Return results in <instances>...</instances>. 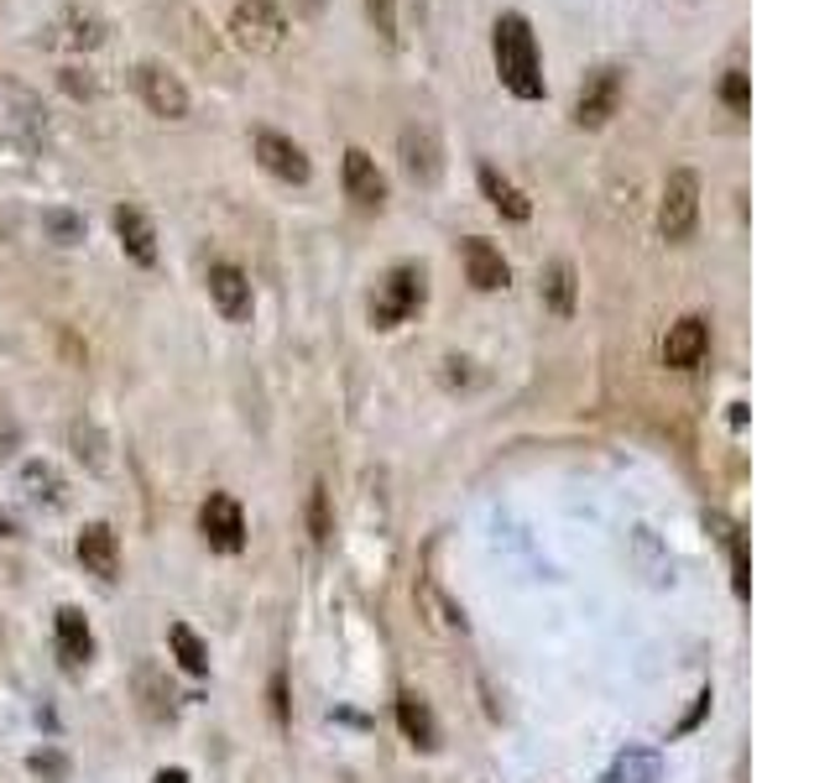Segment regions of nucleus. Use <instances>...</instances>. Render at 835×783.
<instances>
[{"label": "nucleus", "instance_id": "nucleus-1", "mask_svg": "<svg viewBox=\"0 0 835 783\" xmlns=\"http://www.w3.org/2000/svg\"><path fill=\"white\" fill-rule=\"evenodd\" d=\"M491 52H497V73L501 84L512 90L517 99H544V63H538V37L527 16L506 11L491 26Z\"/></svg>", "mask_w": 835, "mask_h": 783}, {"label": "nucleus", "instance_id": "nucleus-2", "mask_svg": "<svg viewBox=\"0 0 835 783\" xmlns=\"http://www.w3.org/2000/svg\"><path fill=\"white\" fill-rule=\"evenodd\" d=\"M424 283H429L424 266H413V261L392 266L386 283L377 287V298H371V324H377V330H397L403 319H413V313L424 309V293H429Z\"/></svg>", "mask_w": 835, "mask_h": 783}, {"label": "nucleus", "instance_id": "nucleus-3", "mask_svg": "<svg viewBox=\"0 0 835 783\" xmlns=\"http://www.w3.org/2000/svg\"><path fill=\"white\" fill-rule=\"evenodd\" d=\"M230 37L246 52H277L287 37V16L277 0H240L230 16Z\"/></svg>", "mask_w": 835, "mask_h": 783}, {"label": "nucleus", "instance_id": "nucleus-4", "mask_svg": "<svg viewBox=\"0 0 835 783\" xmlns=\"http://www.w3.org/2000/svg\"><path fill=\"white\" fill-rule=\"evenodd\" d=\"M694 220H700V178H694L690 167H679V173H668V183H664L658 230H664V240H690Z\"/></svg>", "mask_w": 835, "mask_h": 783}, {"label": "nucleus", "instance_id": "nucleus-5", "mask_svg": "<svg viewBox=\"0 0 835 783\" xmlns=\"http://www.w3.org/2000/svg\"><path fill=\"white\" fill-rule=\"evenodd\" d=\"M621 84H627V79H621L617 63H600L596 73H585V84H580V95H574V126H585V131L606 126L621 105Z\"/></svg>", "mask_w": 835, "mask_h": 783}, {"label": "nucleus", "instance_id": "nucleus-6", "mask_svg": "<svg viewBox=\"0 0 835 783\" xmlns=\"http://www.w3.org/2000/svg\"><path fill=\"white\" fill-rule=\"evenodd\" d=\"M131 84H136V95L146 99V110H152V116H163V120H183V116H189V90H183V79H178V73H167L163 63H136Z\"/></svg>", "mask_w": 835, "mask_h": 783}, {"label": "nucleus", "instance_id": "nucleus-7", "mask_svg": "<svg viewBox=\"0 0 835 783\" xmlns=\"http://www.w3.org/2000/svg\"><path fill=\"white\" fill-rule=\"evenodd\" d=\"M199 533L219 554H240L246 548V512H240V501L230 491H215V497L199 507Z\"/></svg>", "mask_w": 835, "mask_h": 783}, {"label": "nucleus", "instance_id": "nucleus-8", "mask_svg": "<svg viewBox=\"0 0 835 783\" xmlns=\"http://www.w3.org/2000/svg\"><path fill=\"white\" fill-rule=\"evenodd\" d=\"M251 152H257V163L272 173V178H283V183H309V152L298 142H287L283 131H257L251 137Z\"/></svg>", "mask_w": 835, "mask_h": 783}, {"label": "nucleus", "instance_id": "nucleus-9", "mask_svg": "<svg viewBox=\"0 0 835 783\" xmlns=\"http://www.w3.org/2000/svg\"><path fill=\"white\" fill-rule=\"evenodd\" d=\"M397 152H403V167H407L413 183H439L444 157H439V137H433V126H407L403 137H397Z\"/></svg>", "mask_w": 835, "mask_h": 783}, {"label": "nucleus", "instance_id": "nucleus-10", "mask_svg": "<svg viewBox=\"0 0 835 783\" xmlns=\"http://www.w3.org/2000/svg\"><path fill=\"white\" fill-rule=\"evenodd\" d=\"M210 298H215V309L230 319V324H246L251 319V283H246V272L240 266H230V261H219V266H210Z\"/></svg>", "mask_w": 835, "mask_h": 783}, {"label": "nucleus", "instance_id": "nucleus-11", "mask_svg": "<svg viewBox=\"0 0 835 783\" xmlns=\"http://www.w3.org/2000/svg\"><path fill=\"white\" fill-rule=\"evenodd\" d=\"M705 345H711V330H705L700 313H690V319H679V324L664 334V366H673V371H694V366L705 360Z\"/></svg>", "mask_w": 835, "mask_h": 783}, {"label": "nucleus", "instance_id": "nucleus-12", "mask_svg": "<svg viewBox=\"0 0 835 783\" xmlns=\"http://www.w3.org/2000/svg\"><path fill=\"white\" fill-rule=\"evenodd\" d=\"M345 193L356 199L360 210H382V204H386L382 167L371 163V152H360V146H350V152H345Z\"/></svg>", "mask_w": 835, "mask_h": 783}, {"label": "nucleus", "instance_id": "nucleus-13", "mask_svg": "<svg viewBox=\"0 0 835 783\" xmlns=\"http://www.w3.org/2000/svg\"><path fill=\"white\" fill-rule=\"evenodd\" d=\"M79 565L95 574V580H105V585L120 574V544L105 522H90V527L79 533Z\"/></svg>", "mask_w": 835, "mask_h": 783}, {"label": "nucleus", "instance_id": "nucleus-14", "mask_svg": "<svg viewBox=\"0 0 835 783\" xmlns=\"http://www.w3.org/2000/svg\"><path fill=\"white\" fill-rule=\"evenodd\" d=\"M58 659H63L69 674H79V668L95 659V638H90V621H84L79 606H63L58 612Z\"/></svg>", "mask_w": 835, "mask_h": 783}, {"label": "nucleus", "instance_id": "nucleus-15", "mask_svg": "<svg viewBox=\"0 0 835 783\" xmlns=\"http://www.w3.org/2000/svg\"><path fill=\"white\" fill-rule=\"evenodd\" d=\"M460 257H465V277H470V287H480V293L506 287V261H501V251L491 246V240L470 236L465 246H460Z\"/></svg>", "mask_w": 835, "mask_h": 783}, {"label": "nucleus", "instance_id": "nucleus-16", "mask_svg": "<svg viewBox=\"0 0 835 783\" xmlns=\"http://www.w3.org/2000/svg\"><path fill=\"white\" fill-rule=\"evenodd\" d=\"M116 236H120V251L136 261V266H152L157 261V236H152V225H146V214L142 210H131V204H120L116 214Z\"/></svg>", "mask_w": 835, "mask_h": 783}, {"label": "nucleus", "instance_id": "nucleus-17", "mask_svg": "<svg viewBox=\"0 0 835 783\" xmlns=\"http://www.w3.org/2000/svg\"><path fill=\"white\" fill-rule=\"evenodd\" d=\"M397 726H403V736L413 742V747H424V752H433L439 747V726H433V711L407 689V695H397Z\"/></svg>", "mask_w": 835, "mask_h": 783}, {"label": "nucleus", "instance_id": "nucleus-18", "mask_svg": "<svg viewBox=\"0 0 835 783\" xmlns=\"http://www.w3.org/2000/svg\"><path fill=\"white\" fill-rule=\"evenodd\" d=\"M480 189H486V199H491L506 220H527V214H533V204L523 199V189H517V183H506L497 167H480Z\"/></svg>", "mask_w": 835, "mask_h": 783}, {"label": "nucleus", "instance_id": "nucleus-19", "mask_svg": "<svg viewBox=\"0 0 835 783\" xmlns=\"http://www.w3.org/2000/svg\"><path fill=\"white\" fill-rule=\"evenodd\" d=\"M606 783H658V752H647V747H627V752L611 762Z\"/></svg>", "mask_w": 835, "mask_h": 783}, {"label": "nucleus", "instance_id": "nucleus-20", "mask_svg": "<svg viewBox=\"0 0 835 783\" xmlns=\"http://www.w3.org/2000/svg\"><path fill=\"white\" fill-rule=\"evenodd\" d=\"M544 304H549V313H559V319H570L574 313V266L570 261H553L549 272H544Z\"/></svg>", "mask_w": 835, "mask_h": 783}, {"label": "nucleus", "instance_id": "nucleus-21", "mask_svg": "<svg viewBox=\"0 0 835 783\" xmlns=\"http://www.w3.org/2000/svg\"><path fill=\"white\" fill-rule=\"evenodd\" d=\"M167 642H172L178 664L189 668L193 679H199V674H210V648H204V642L193 638V627H183V621H172V627H167Z\"/></svg>", "mask_w": 835, "mask_h": 783}, {"label": "nucleus", "instance_id": "nucleus-22", "mask_svg": "<svg viewBox=\"0 0 835 783\" xmlns=\"http://www.w3.org/2000/svg\"><path fill=\"white\" fill-rule=\"evenodd\" d=\"M136 689H142V705H146V715H152V721H172V711H178V705H172V689L157 685V674H152V668H142V674H136Z\"/></svg>", "mask_w": 835, "mask_h": 783}, {"label": "nucleus", "instance_id": "nucleus-23", "mask_svg": "<svg viewBox=\"0 0 835 783\" xmlns=\"http://www.w3.org/2000/svg\"><path fill=\"white\" fill-rule=\"evenodd\" d=\"M309 533H313V544H330V491L324 486H313L309 491Z\"/></svg>", "mask_w": 835, "mask_h": 783}, {"label": "nucleus", "instance_id": "nucleus-24", "mask_svg": "<svg viewBox=\"0 0 835 783\" xmlns=\"http://www.w3.org/2000/svg\"><path fill=\"white\" fill-rule=\"evenodd\" d=\"M366 16L382 43H397V0H366Z\"/></svg>", "mask_w": 835, "mask_h": 783}, {"label": "nucleus", "instance_id": "nucleus-25", "mask_svg": "<svg viewBox=\"0 0 835 783\" xmlns=\"http://www.w3.org/2000/svg\"><path fill=\"white\" fill-rule=\"evenodd\" d=\"M720 99L731 105V110H752V84H747V73L731 69L726 79H720Z\"/></svg>", "mask_w": 835, "mask_h": 783}, {"label": "nucleus", "instance_id": "nucleus-26", "mask_svg": "<svg viewBox=\"0 0 835 783\" xmlns=\"http://www.w3.org/2000/svg\"><path fill=\"white\" fill-rule=\"evenodd\" d=\"M73 454L79 460H90V471H99L105 465V450H99V434L90 424H73Z\"/></svg>", "mask_w": 835, "mask_h": 783}, {"label": "nucleus", "instance_id": "nucleus-27", "mask_svg": "<svg viewBox=\"0 0 835 783\" xmlns=\"http://www.w3.org/2000/svg\"><path fill=\"white\" fill-rule=\"evenodd\" d=\"M26 486H48V491H37V497H48L52 507L63 501V481H58L48 465H26Z\"/></svg>", "mask_w": 835, "mask_h": 783}, {"label": "nucleus", "instance_id": "nucleus-28", "mask_svg": "<svg viewBox=\"0 0 835 783\" xmlns=\"http://www.w3.org/2000/svg\"><path fill=\"white\" fill-rule=\"evenodd\" d=\"M48 230H58V240H63V246H73V240L84 236V225H79L73 214H63V210H52V214H48Z\"/></svg>", "mask_w": 835, "mask_h": 783}, {"label": "nucleus", "instance_id": "nucleus-29", "mask_svg": "<svg viewBox=\"0 0 835 783\" xmlns=\"http://www.w3.org/2000/svg\"><path fill=\"white\" fill-rule=\"evenodd\" d=\"M731 565H737V595H747L752 591V580H747V548L741 544H731Z\"/></svg>", "mask_w": 835, "mask_h": 783}, {"label": "nucleus", "instance_id": "nucleus-30", "mask_svg": "<svg viewBox=\"0 0 835 783\" xmlns=\"http://www.w3.org/2000/svg\"><path fill=\"white\" fill-rule=\"evenodd\" d=\"M272 711H277V721H287V685L283 679H272Z\"/></svg>", "mask_w": 835, "mask_h": 783}, {"label": "nucleus", "instance_id": "nucleus-31", "mask_svg": "<svg viewBox=\"0 0 835 783\" xmlns=\"http://www.w3.org/2000/svg\"><path fill=\"white\" fill-rule=\"evenodd\" d=\"M32 768H37V773H52V779H58V773H63V758H43V752H37V758H32Z\"/></svg>", "mask_w": 835, "mask_h": 783}, {"label": "nucleus", "instance_id": "nucleus-32", "mask_svg": "<svg viewBox=\"0 0 835 783\" xmlns=\"http://www.w3.org/2000/svg\"><path fill=\"white\" fill-rule=\"evenodd\" d=\"M152 783H189V773H183V768H163Z\"/></svg>", "mask_w": 835, "mask_h": 783}, {"label": "nucleus", "instance_id": "nucleus-33", "mask_svg": "<svg viewBox=\"0 0 835 783\" xmlns=\"http://www.w3.org/2000/svg\"><path fill=\"white\" fill-rule=\"evenodd\" d=\"M0 538H16V522L5 518V512H0Z\"/></svg>", "mask_w": 835, "mask_h": 783}, {"label": "nucleus", "instance_id": "nucleus-34", "mask_svg": "<svg viewBox=\"0 0 835 783\" xmlns=\"http://www.w3.org/2000/svg\"><path fill=\"white\" fill-rule=\"evenodd\" d=\"M298 5H303V16H319V5H324V0H298Z\"/></svg>", "mask_w": 835, "mask_h": 783}]
</instances>
